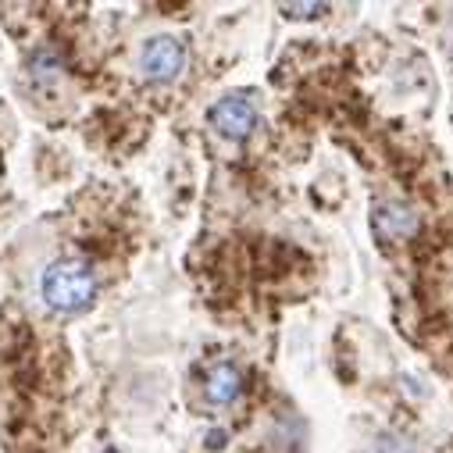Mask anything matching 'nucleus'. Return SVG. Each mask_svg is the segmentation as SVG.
Instances as JSON below:
<instances>
[{
    "instance_id": "nucleus-1",
    "label": "nucleus",
    "mask_w": 453,
    "mask_h": 453,
    "mask_svg": "<svg viewBox=\"0 0 453 453\" xmlns=\"http://www.w3.org/2000/svg\"><path fill=\"white\" fill-rule=\"evenodd\" d=\"M43 300L47 307L61 311V314H75V311H86L96 296V275L86 261H54L47 272H43Z\"/></svg>"
},
{
    "instance_id": "nucleus-2",
    "label": "nucleus",
    "mask_w": 453,
    "mask_h": 453,
    "mask_svg": "<svg viewBox=\"0 0 453 453\" xmlns=\"http://www.w3.org/2000/svg\"><path fill=\"white\" fill-rule=\"evenodd\" d=\"M211 126L225 136V140H247L257 126V104L250 96H225L211 107Z\"/></svg>"
},
{
    "instance_id": "nucleus-3",
    "label": "nucleus",
    "mask_w": 453,
    "mask_h": 453,
    "mask_svg": "<svg viewBox=\"0 0 453 453\" xmlns=\"http://www.w3.org/2000/svg\"><path fill=\"white\" fill-rule=\"evenodd\" d=\"M182 65H186V50L175 36H154L140 54V68L150 82H172L182 72Z\"/></svg>"
},
{
    "instance_id": "nucleus-4",
    "label": "nucleus",
    "mask_w": 453,
    "mask_h": 453,
    "mask_svg": "<svg viewBox=\"0 0 453 453\" xmlns=\"http://www.w3.org/2000/svg\"><path fill=\"white\" fill-rule=\"evenodd\" d=\"M418 229H421V218H418V211L411 203L389 200V203L375 207V233L382 240H411Z\"/></svg>"
},
{
    "instance_id": "nucleus-5",
    "label": "nucleus",
    "mask_w": 453,
    "mask_h": 453,
    "mask_svg": "<svg viewBox=\"0 0 453 453\" xmlns=\"http://www.w3.org/2000/svg\"><path fill=\"white\" fill-rule=\"evenodd\" d=\"M203 393L211 403L225 407V403H233L240 393H243V375L233 368V365H214L203 379Z\"/></svg>"
},
{
    "instance_id": "nucleus-6",
    "label": "nucleus",
    "mask_w": 453,
    "mask_h": 453,
    "mask_svg": "<svg viewBox=\"0 0 453 453\" xmlns=\"http://www.w3.org/2000/svg\"><path fill=\"white\" fill-rule=\"evenodd\" d=\"M29 75H33L36 82H54V79L61 75L58 54H54V50H36V54L29 58Z\"/></svg>"
},
{
    "instance_id": "nucleus-7",
    "label": "nucleus",
    "mask_w": 453,
    "mask_h": 453,
    "mask_svg": "<svg viewBox=\"0 0 453 453\" xmlns=\"http://www.w3.org/2000/svg\"><path fill=\"white\" fill-rule=\"evenodd\" d=\"M282 12H286L289 19H314V15L328 12V8H325V4H282Z\"/></svg>"
}]
</instances>
